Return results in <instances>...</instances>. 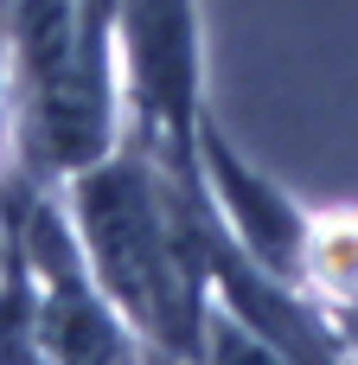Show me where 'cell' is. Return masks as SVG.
<instances>
[{
	"label": "cell",
	"mask_w": 358,
	"mask_h": 365,
	"mask_svg": "<svg viewBox=\"0 0 358 365\" xmlns=\"http://www.w3.org/2000/svg\"><path fill=\"white\" fill-rule=\"evenodd\" d=\"M64 212L77 225V244L135 327L141 353L160 359H205L211 327V276L205 250L218 231L211 192L160 173V160L115 135L109 154L58 180Z\"/></svg>",
	"instance_id": "6da1fadb"
},
{
	"label": "cell",
	"mask_w": 358,
	"mask_h": 365,
	"mask_svg": "<svg viewBox=\"0 0 358 365\" xmlns=\"http://www.w3.org/2000/svg\"><path fill=\"white\" fill-rule=\"evenodd\" d=\"M115 83L122 135L141 141L160 173L205 186L199 128H205V32L199 0H122L115 19Z\"/></svg>",
	"instance_id": "7a4b0ae2"
},
{
	"label": "cell",
	"mask_w": 358,
	"mask_h": 365,
	"mask_svg": "<svg viewBox=\"0 0 358 365\" xmlns=\"http://www.w3.org/2000/svg\"><path fill=\"white\" fill-rule=\"evenodd\" d=\"M199 160H205L211 212L237 237V250H250L263 269H275V276H288L301 289V257H307V237H314V212L288 186H275L263 167H250L211 115L199 128Z\"/></svg>",
	"instance_id": "3957f363"
},
{
	"label": "cell",
	"mask_w": 358,
	"mask_h": 365,
	"mask_svg": "<svg viewBox=\"0 0 358 365\" xmlns=\"http://www.w3.org/2000/svg\"><path fill=\"white\" fill-rule=\"evenodd\" d=\"M301 289L339 321L358 308V212H314V237H307V257H301Z\"/></svg>",
	"instance_id": "277c9868"
},
{
	"label": "cell",
	"mask_w": 358,
	"mask_h": 365,
	"mask_svg": "<svg viewBox=\"0 0 358 365\" xmlns=\"http://www.w3.org/2000/svg\"><path fill=\"white\" fill-rule=\"evenodd\" d=\"M339 334H346V346L358 353V308H352V314H339Z\"/></svg>",
	"instance_id": "5b68a950"
}]
</instances>
